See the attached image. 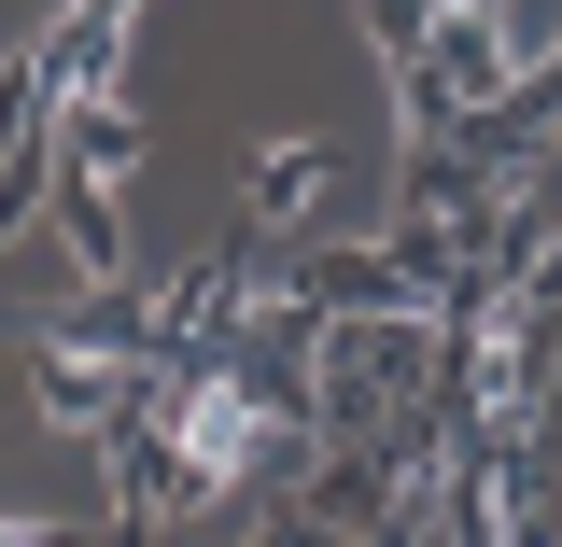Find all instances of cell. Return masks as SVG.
<instances>
[{
	"mask_svg": "<svg viewBox=\"0 0 562 547\" xmlns=\"http://www.w3.org/2000/svg\"><path fill=\"white\" fill-rule=\"evenodd\" d=\"M310 394H324V421L338 435H394V421H422V394H436V338H422L408 309H310Z\"/></svg>",
	"mask_w": 562,
	"mask_h": 547,
	"instance_id": "cell-1",
	"label": "cell"
},
{
	"mask_svg": "<svg viewBox=\"0 0 562 547\" xmlns=\"http://www.w3.org/2000/svg\"><path fill=\"white\" fill-rule=\"evenodd\" d=\"M520 29H506V0H450V14H422V113H506L520 99Z\"/></svg>",
	"mask_w": 562,
	"mask_h": 547,
	"instance_id": "cell-2",
	"label": "cell"
},
{
	"mask_svg": "<svg viewBox=\"0 0 562 547\" xmlns=\"http://www.w3.org/2000/svg\"><path fill=\"white\" fill-rule=\"evenodd\" d=\"M324 183H338V155H324V140H281L268 169H254V225H310Z\"/></svg>",
	"mask_w": 562,
	"mask_h": 547,
	"instance_id": "cell-3",
	"label": "cell"
},
{
	"mask_svg": "<svg viewBox=\"0 0 562 547\" xmlns=\"http://www.w3.org/2000/svg\"><path fill=\"white\" fill-rule=\"evenodd\" d=\"M0 547H57V534H14V520H0Z\"/></svg>",
	"mask_w": 562,
	"mask_h": 547,
	"instance_id": "cell-4",
	"label": "cell"
},
{
	"mask_svg": "<svg viewBox=\"0 0 562 547\" xmlns=\"http://www.w3.org/2000/svg\"><path fill=\"white\" fill-rule=\"evenodd\" d=\"M422 14H450V0H422Z\"/></svg>",
	"mask_w": 562,
	"mask_h": 547,
	"instance_id": "cell-5",
	"label": "cell"
}]
</instances>
